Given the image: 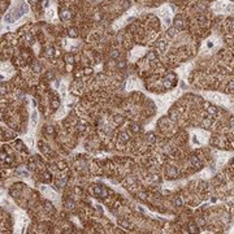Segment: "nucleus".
<instances>
[{"label":"nucleus","instance_id":"f257e3e1","mask_svg":"<svg viewBox=\"0 0 234 234\" xmlns=\"http://www.w3.org/2000/svg\"><path fill=\"white\" fill-rule=\"evenodd\" d=\"M68 33H69V35H70V37H74V38L78 37V31H77V29H74V27H70Z\"/></svg>","mask_w":234,"mask_h":234}]
</instances>
